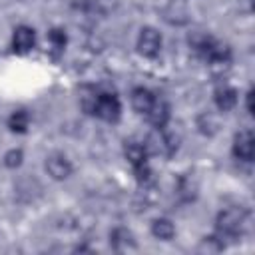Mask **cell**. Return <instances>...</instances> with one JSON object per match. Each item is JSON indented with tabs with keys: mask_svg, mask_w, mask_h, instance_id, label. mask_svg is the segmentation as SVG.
<instances>
[{
	"mask_svg": "<svg viewBox=\"0 0 255 255\" xmlns=\"http://www.w3.org/2000/svg\"><path fill=\"white\" fill-rule=\"evenodd\" d=\"M233 155L241 161H251L255 155V137L251 129H241L233 137Z\"/></svg>",
	"mask_w": 255,
	"mask_h": 255,
	"instance_id": "5",
	"label": "cell"
},
{
	"mask_svg": "<svg viewBox=\"0 0 255 255\" xmlns=\"http://www.w3.org/2000/svg\"><path fill=\"white\" fill-rule=\"evenodd\" d=\"M28 126H30V114L26 110H16L8 118V128L14 133H26L28 131Z\"/></svg>",
	"mask_w": 255,
	"mask_h": 255,
	"instance_id": "14",
	"label": "cell"
},
{
	"mask_svg": "<svg viewBox=\"0 0 255 255\" xmlns=\"http://www.w3.org/2000/svg\"><path fill=\"white\" fill-rule=\"evenodd\" d=\"M48 175L56 181H62V179H68L72 175V163L66 155L62 153H52L46 157V163H44Z\"/></svg>",
	"mask_w": 255,
	"mask_h": 255,
	"instance_id": "6",
	"label": "cell"
},
{
	"mask_svg": "<svg viewBox=\"0 0 255 255\" xmlns=\"http://www.w3.org/2000/svg\"><path fill=\"white\" fill-rule=\"evenodd\" d=\"M133 173H135V179H137L139 183H145V181L149 179V175H151V169H149L147 163H141V165L133 167Z\"/></svg>",
	"mask_w": 255,
	"mask_h": 255,
	"instance_id": "18",
	"label": "cell"
},
{
	"mask_svg": "<svg viewBox=\"0 0 255 255\" xmlns=\"http://www.w3.org/2000/svg\"><path fill=\"white\" fill-rule=\"evenodd\" d=\"M247 223V213L241 207H227L223 211L217 213L215 219V229H217V237L223 239H237Z\"/></svg>",
	"mask_w": 255,
	"mask_h": 255,
	"instance_id": "1",
	"label": "cell"
},
{
	"mask_svg": "<svg viewBox=\"0 0 255 255\" xmlns=\"http://www.w3.org/2000/svg\"><path fill=\"white\" fill-rule=\"evenodd\" d=\"M179 139L175 137L173 131H165V128H159L157 131H153L151 135H147V141L143 143L147 153H155V155H173L179 147L177 143Z\"/></svg>",
	"mask_w": 255,
	"mask_h": 255,
	"instance_id": "2",
	"label": "cell"
},
{
	"mask_svg": "<svg viewBox=\"0 0 255 255\" xmlns=\"http://www.w3.org/2000/svg\"><path fill=\"white\" fill-rule=\"evenodd\" d=\"M237 104V90L231 86H219L215 90V106L221 112H229L233 110Z\"/></svg>",
	"mask_w": 255,
	"mask_h": 255,
	"instance_id": "12",
	"label": "cell"
},
{
	"mask_svg": "<svg viewBox=\"0 0 255 255\" xmlns=\"http://www.w3.org/2000/svg\"><path fill=\"white\" fill-rule=\"evenodd\" d=\"M36 46V32L34 28L30 26H18L14 28V34H12V48L16 54H28L32 52Z\"/></svg>",
	"mask_w": 255,
	"mask_h": 255,
	"instance_id": "7",
	"label": "cell"
},
{
	"mask_svg": "<svg viewBox=\"0 0 255 255\" xmlns=\"http://www.w3.org/2000/svg\"><path fill=\"white\" fill-rule=\"evenodd\" d=\"M94 116H98L104 122L116 124L122 116V104L118 100V96L114 94H98L96 106H94Z\"/></svg>",
	"mask_w": 255,
	"mask_h": 255,
	"instance_id": "3",
	"label": "cell"
},
{
	"mask_svg": "<svg viewBox=\"0 0 255 255\" xmlns=\"http://www.w3.org/2000/svg\"><path fill=\"white\" fill-rule=\"evenodd\" d=\"M151 233H153V237L159 239V241H171L173 235H175V225H173L171 219H167V217H157V219H153V223H151Z\"/></svg>",
	"mask_w": 255,
	"mask_h": 255,
	"instance_id": "13",
	"label": "cell"
},
{
	"mask_svg": "<svg viewBox=\"0 0 255 255\" xmlns=\"http://www.w3.org/2000/svg\"><path fill=\"white\" fill-rule=\"evenodd\" d=\"M145 118H147V122H149L155 129L165 128V126H167V122H169V118H171L169 104H167L165 100H155V102H153V106L149 108V112L145 114Z\"/></svg>",
	"mask_w": 255,
	"mask_h": 255,
	"instance_id": "8",
	"label": "cell"
},
{
	"mask_svg": "<svg viewBox=\"0 0 255 255\" xmlns=\"http://www.w3.org/2000/svg\"><path fill=\"white\" fill-rule=\"evenodd\" d=\"M110 243L116 251H128V249H135V239H133V233L126 227H118L112 231L110 235Z\"/></svg>",
	"mask_w": 255,
	"mask_h": 255,
	"instance_id": "11",
	"label": "cell"
},
{
	"mask_svg": "<svg viewBox=\"0 0 255 255\" xmlns=\"http://www.w3.org/2000/svg\"><path fill=\"white\" fill-rule=\"evenodd\" d=\"M253 94H255V92H253V88H251V90L245 94V106H247V114H251V116L255 114V112H253Z\"/></svg>",
	"mask_w": 255,
	"mask_h": 255,
	"instance_id": "19",
	"label": "cell"
},
{
	"mask_svg": "<svg viewBox=\"0 0 255 255\" xmlns=\"http://www.w3.org/2000/svg\"><path fill=\"white\" fill-rule=\"evenodd\" d=\"M153 102H155V96L147 88L139 86V88H133L131 90V108L137 114H147L149 108L153 106Z\"/></svg>",
	"mask_w": 255,
	"mask_h": 255,
	"instance_id": "9",
	"label": "cell"
},
{
	"mask_svg": "<svg viewBox=\"0 0 255 255\" xmlns=\"http://www.w3.org/2000/svg\"><path fill=\"white\" fill-rule=\"evenodd\" d=\"M124 155L131 163V167H137L141 163H147V155L149 153H147V149H145L143 143H139V141H126Z\"/></svg>",
	"mask_w": 255,
	"mask_h": 255,
	"instance_id": "10",
	"label": "cell"
},
{
	"mask_svg": "<svg viewBox=\"0 0 255 255\" xmlns=\"http://www.w3.org/2000/svg\"><path fill=\"white\" fill-rule=\"evenodd\" d=\"M197 128H199L201 133L213 135V133L217 131V120H215L211 114H201V116L197 118Z\"/></svg>",
	"mask_w": 255,
	"mask_h": 255,
	"instance_id": "15",
	"label": "cell"
},
{
	"mask_svg": "<svg viewBox=\"0 0 255 255\" xmlns=\"http://www.w3.org/2000/svg\"><path fill=\"white\" fill-rule=\"evenodd\" d=\"M48 42L52 44V48H54V50L62 52V50L66 48L68 36H66V32H64L62 28H52V30L48 32Z\"/></svg>",
	"mask_w": 255,
	"mask_h": 255,
	"instance_id": "16",
	"label": "cell"
},
{
	"mask_svg": "<svg viewBox=\"0 0 255 255\" xmlns=\"http://www.w3.org/2000/svg\"><path fill=\"white\" fill-rule=\"evenodd\" d=\"M159 50H161V34L151 26H143L137 36V52L145 58H155Z\"/></svg>",
	"mask_w": 255,
	"mask_h": 255,
	"instance_id": "4",
	"label": "cell"
},
{
	"mask_svg": "<svg viewBox=\"0 0 255 255\" xmlns=\"http://www.w3.org/2000/svg\"><path fill=\"white\" fill-rule=\"evenodd\" d=\"M22 159H24V151L14 147V149L6 151V155H4V165L10 167V169H16V167L22 165Z\"/></svg>",
	"mask_w": 255,
	"mask_h": 255,
	"instance_id": "17",
	"label": "cell"
}]
</instances>
